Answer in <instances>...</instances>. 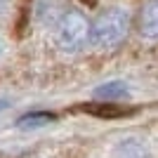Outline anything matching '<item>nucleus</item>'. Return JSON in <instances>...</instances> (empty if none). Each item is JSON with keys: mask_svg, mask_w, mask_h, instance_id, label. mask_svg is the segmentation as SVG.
Listing matches in <instances>:
<instances>
[{"mask_svg": "<svg viewBox=\"0 0 158 158\" xmlns=\"http://www.w3.org/2000/svg\"><path fill=\"white\" fill-rule=\"evenodd\" d=\"M127 31H130V17L125 10L113 7L106 10L90 24V43L99 50H111V47L120 45L125 40Z\"/></svg>", "mask_w": 158, "mask_h": 158, "instance_id": "obj_1", "label": "nucleus"}, {"mask_svg": "<svg viewBox=\"0 0 158 158\" xmlns=\"http://www.w3.org/2000/svg\"><path fill=\"white\" fill-rule=\"evenodd\" d=\"M90 38V19L80 10H66L57 19V43L66 52H76Z\"/></svg>", "mask_w": 158, "mask_h": 158, "instance_id": "obj_2", "label": "nucleus"}, {"mask_svg": "<svg viewBox=\"0 0 158 158\" xmlns=\"http://www.w3.org/2000/svg\"><path fill=\"white\" fill-rule=\"evenodd\" d=\"M139 33L149 40H158V0H149L139 14Z\"/></svg>", "mask_w": 158, "mask_h": 158, "instance_id": "obj_3", "label": "nucleus"}, {"mask_svg": "<svg viewBox=\"0 0 158 158\" xmlns=\"http://www.w3.org/2000/svg\"><path fill=\"white\" fill-rule=\"evenodd\" d=\"M130 94L127 90V83L123 80H111V83H104L94 90V97L97 99H104V102H116V99H125Z\"/></svg>", "mask_w": 158, "mask_h": 158, "instance_id": "obj_4", "label": "nucleus"}, {"mask_svg": "<svg viewBox=\"0 0 158 158\" xmlns=\"http://www.w3.org/2000/svg\"><path fill=\"white\" fill-rule=\"evenodd\" d=\"M52 120H54L52 113H28L24 118H19V125L21 127H40V125L52 123Z\"/></svg>", "mask_w": 158, "mask_h": 158, "instance_id": "obj_5", "label": "nucleus"}, {"mask_svg": "<svg viewBox=\"0 0 158 158\" xmlns=\"http://www.w3.org/2000/svg\"><path fill=\"white\" fill-rule=\"evenodd\" d=\"M90 111H92V113H97V116H104V118H106V116H113V118H116V116H125V113H130L127 109H116V106H111V104L92 106Z\"/></svg>", "mask_w": 158, "mask_h": 158, "instance_id": "obj_6", "label": "nucleus"}, {"mask_svg": "<svg viewBox=\"0 0 158 158\" xmlns=\"http://www.w3.org/2000/svg\"><path fill=\"white\" fill-rule=\"evenodd\" d=\"M7 104H10L7 99H0V111H5V109H7Z\"/></svg>", "mask_w": 158, "mask_h": 158, "instance_id": "obj_7", "label": "nucleus"}]
</instances>
